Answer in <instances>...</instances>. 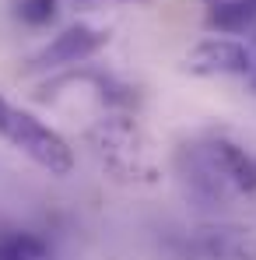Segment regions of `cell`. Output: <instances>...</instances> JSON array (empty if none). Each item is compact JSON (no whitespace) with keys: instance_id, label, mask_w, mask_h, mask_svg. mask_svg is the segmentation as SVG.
Masks as SVG:
<instances>
[{"instance_id":"6da1fadb","label":"cell","mask_w":256,"mask_h":260,"mask_svg":"<svg viewBox=\"0 0 256 260\" xmlns=\"http://www.w3.org/2000/svg\"><path fill=\"white\" fill-rule=\"evenodd\" d=\"M175 169L186 193L200 204H232L256 197V155L225 134L186 141L175 155Z\"/></svg>"},{"instance_id":"7a4b0ae2","label":"cell","mask_w":256,"mask_h":260,"mask_svg":"<svg viewBox=\"0 0 256 260\" xmlns=\"http://www.w3.org/2000/svg\"><path fill=\"white\" fill-rule=\"evenodd\" d=\"M0 141H7L14 151H21L28 162H35L49 176H70L74 173V148L63 134L32 116L28 109L14 106L0 91Z\"/></svg>"},{"instance_id":"3957f363","label":"cell","mask_w":256,"mask_h":260,"mask_svg":"<svg viewBox=\"0 0 256 260\" xmlns=\"http://www.w3.org/2000/svg\"><path fill=\"white\" fill-rule=\"evenodd\" d=\"M182 71L193 78H249L253 49H246L239 39L211 36V39L190 46V53L182 56Z\"/></svg>"},{"instance_id":"277c9868","label":"cell","mask_w":256,"mask_h":260,"mask_svg":"<svg viewBox=\"0 0 256 260\" xmlns=\"http://www.w3.org/2000/svg\"><path fill=\"white\" fill-rule=\"evenodd\" d=\"M109 28H98V25H70L63 28L60 36H53V43H46L32 60H28V71H60V67H74L88 56H95L98 49L109 46Z\"/></svg>"},{"instance_id":"5b68a950","label":"cell","mask_w":256,"mask_h":260,"mask_svg":"<svg viewBox=\"0 0 256 260\" xmlns=\"http://www.w3.org/2000/svg\"><path fill=\"white\" fill-rule=\"evenodd\" d=\"M186 253L200 260H256V232L232 221L200 225L186 236Z\"/></svg>"},{"instance_id":"8992f818","label":"cell","mask_w":256,"mask_h":260,"mask_svg":"<svg viewBox=\"0 0 256 260\" xmlns=\"http://www.w3.org/2000/svg\"><path fill=\"white\" fill-rule=\"evenodd\" d=\"M204 18L214 32H246L256 25V0H204Z\"/></svg>"},{"instance_id":"52a82bcc","label":"cell","mask_w":256,"mask_h":260,"mask_svg":"<svg viewBox=\"0 0 256 260\" xmlns=\"http://www.w3.org/2000/svg\"><path fill=\"white\" fill-rule=\"evenodd\" d=\"M0 260H49V243L35 232L0 236Z\"/></svg>"},{"instance_id":"ba28073f","label":"cell","mask_w":256,"mask_h":260,"mask_svg":"<svg viewBox=\"0 0 256 260\" xmlns=\"http://www.w3.org/2000/svg\"><path fill=\"white\" fill-rule=\"evenodd\" d=\"M14 14L28 28H43L56 18V0H14Z\"/></svg>"},{"instance_id":"9c48e42d","label":"cell","mask_w":256,"mask_h":260,"mask_svg":"<svg viewBox=\"0 0 256 260\" xmlns=\"http://www.w3.org/2000/svg\"><path fill=\"white\" fill-rule=\"evenodd\" d=\"M74 4H81L85 11H91V7H109V4H133V0H74Z\"/></svg>"},{"instance_id":"30bf717a","label":"cell","mask_w":256,"mask_h":260,"mask_svg":"<svg viewBox=\"0 0 256 260\" xmlns=\"http://www.w3.org/2000/svg\"><path fill=\"white\" fill-rule=\"evenodd\" d=\"M249 81H253V88H256V53H253V74H249Z\"/></svg>"}]
</instances>
